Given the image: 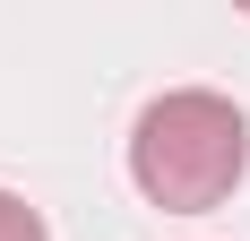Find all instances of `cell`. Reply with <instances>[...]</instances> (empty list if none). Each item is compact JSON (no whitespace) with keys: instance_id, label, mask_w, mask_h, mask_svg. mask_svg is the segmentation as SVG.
I'll return each mask as SVG.
<instances>
[{"instance_id":"2","label":"cell","mask_w":250,"mask_h":241,"mask_svg":"<svg viewBox=\"0 0 250 241\" xmlns=\"http://www.w3.org/2000/svg\"><path fill=\"white\" fill-rule=\"evenodd\" d=\"M0 241H43V216H35L18 190H0Z\"/></svg>"},{"instance_id":"1","label":"cell","mask_w":250,"mask_h":241,"mask_svg":"<svg viewBox=\"0 0 250 241\" xmlns=\"http://www.w3.org/2000/svg\"><path fill=\"white\" fill-rule=\"evenodd\" d=\"M242 172H250V120L216 86H173V95H155L138 112V129H129V181L164 216L225 207Z\"/></svg>"}]
</instances>
